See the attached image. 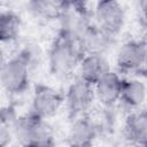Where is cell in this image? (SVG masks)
Wrapping results in <instances>:
<instances>
[{"instance_id": "1", "label": "cell", "mask_w": 147, "mask_h": 147, "mask_svg": "<svg viewBox=\"0 0 147 147\" xmlns=\"http://www.w3.org/2000/svg\"><path fill=\"white\" fill-rule=\"evenodd\" d=\"M83 56L78 40L70 33L61 30L53 41L48 54L52 74L60 77L71 74L79 65Z\"/></svg>"}, {"instance_id": "2", "label": "cell", "mask_w": 147, "mask_h": 147, "mask_svg": "<svg viewBox=\"0 0 147 147\" xmlns=\"http://www.w3.org/2000/svg\"><path fill=\"white\" fill-rule=\"evenodd\" d=\"M13 127L22 147H47L54 145L52 127L32 113L16 119Z\"/></svg>"}, {"instance_id": "3", "label": "cell", "mask_w": 147, "mask_h": 147, "mask_svg": "<svg viewBox=\"0 0 147 147\" xmlns=\"http://www.w3.org/2000/svg\"><path fill=\"white\" fill-rule=\"evenodd\" d=\"M30 55L23 51L6 61L0 72V84L10 94L23 93L29 86Z\"/></svg>"}, {"instance_id": "4", "label": "cell", "mask_w": 147, "mask_h": 147, "mask_svg": "<svg viewBox=\"0 0 147 147\" xmlns=\"http://www.w3.org/2000/svg\"><path fill=\"white\" fill-rule=\"evenodd\" d=\"M94 25L107 36L114 38L121 32L125 21L122 5L115 0L99 1L94 9Z\"/></svg>"}, {"instance_id": "5", "label": "cell", "mask_w": 147, "mask_h": 147, "mask_svg": "<svg viewBox=\"0 0 147 147\" xmlns=\"http://www.w3.org/2000/svg\"><path fill=\"white\" fill-rule=\"evenodd\" d=\"M94 98V86L78 77L70 84L65 95L69 117L76 119L82 116L91 107Z\"/></svg>"}, {"instance_id": "6", "label": "cell", "mask_w": 147, "mask_h": 147, "mask_svg": "<svg viewBox=\"0 0 147 147\" xmlns=\"http://www.w3.org/2000/svg\"><path fill=\"white\" fill-rule=\"evenodd\" d=\"M146 42L141 40H130L124 42L116 57L117 68L124 72L144 71L146 63Z\"/></svg>"}, {"instance_id": "7", "label": "cell", "mask_w": 147, "mask_h": 147, "mask_svg": "<svg viewBox=\"0 0 147 147\" xmlns=\"http://www.w3.org/2000/svg\"><path fill=\"white\" fill-rule=\"evenodd\" d=\"M63 103V95L51 86L36 85L32 96V114L39 118L54 116Z\"/></svg>"}, {"instance_id": "8", "label": "cell", "mask_w": 147, "mask_h": 147, "mask_svg": "<svg viewBox=\"0 0 147 147\" xmlns=\"http://www.w3.org/2000/svg\"><path fill=\"white\" fill-rule=\"evenodd\" d=\"M113 40L114 38L103 33L100 29H98L94 25V23H92L79 36L78 44L84 55H88V54L103 55L105 52L113 44Z\"/></svg>"}, {"instance_id": "9", "label": "cell", "mask_w": 147, "mask_h": 147, "mask_svg": "<svg viewBox=\"0 0 147 147\" xmlns=\"http://www.w3.org/2000/svg\"><path fill=\"white\" fill-rule=\"evenodd\" d=\"M96 134V126L88 117H78L69 130L68 147H92Z\"/></svg>"}, {"instance_id": "10", "label": "cell", "mask_w": 147, "mask_h": 147, "mask_svg": "<svg viewBox=\"0 0 147 147\" xmlns=\"http://www.w3.org/2000/svg\"><path fill=\"white\" fill-rule=\"evenodd\" d=\"M78 70L79 78L94 86L106 74L110 71V67L103 55L88 54L83 56L78 65Z\"/></svg>"}, {"instance_id": "11", "label": "cell", "mask_w": 147, "mask_h": 147, "mask_svg": "<svg viewBox=\"0 0 147 147\" xmlns=\"http://www.w3.org/2000/svg\"><path fill=\"white\" fill-rule=\"evenodd\" d=\"M121 87L122 78L116 72L109 71L94 85V93L102 105L109 107L119 100Z\"/></svg>"}, {"instance_id": "12", "label": "cell", "mask_w": 147, "mask_h": 147, "mask_svg": "<svg viewBox=\"0 0 147 147\" xmlns=\"http://www.w3.org/2000/svg\"><path fill=\"white\" fill-rule=\"evenodd\" d=\"M125 138L140 147H144L147 138V115L146 111H137L130 114L124 123Z\"/></svg>"}, {"instance_id": "13", "label": "cell", "mask_w": 147, "mask_h": 147, "mask_svg": "<svg viewBox=\"0 0 147 147\" xmlns=\"http://www.w3.org/2000/svg\"><path fill=\"white\" fill-rule=\"evenodd\" d=\"M119 99L129 107H140L146 100L145 83L139 79H122Z\"/></svg>"}, {"instance_id": "14", "label": "cell", "mask_w": 147, "mask_h": 147, "mask_svg": "<svg viewBox=\"0 0 147 147\" xmlns=\"http://www.w3.org/2000/svg\"><path fill=\"white\" fill-rule=\"evenodd\" d=\"M69 1H51V0H33L28 2L29 10L38 17L46 20L61 18L67 10Z\"/></svg>"}, {"instance_id": "15", "label": "cell", "mask_w": 147, "mask_h": 147, "mask_svg": "<svg viewBox=\"0 0 147 147\" xmlns=\"http://www.w3.org/2000/svg\"><path fill=\"white\" fill-rule=\"evenodd\" d=\"M21 29V18L14 11L0 13V42L14 40Z\"/></svg>"}, {"instance_id": "16", "label": "cell", "mask_w": 147, "mask_h": 147, "mask_svg": "<svg viewBox=\"0 0 147 147\" xmlns=\"http://www.w3.org/2000/svg\"><path fill=\"white\" fill-rule=\"evenodd\" d=\"M10 139L11 132L9 125L0 119V147H7V145L10 142Z\"/></svg>"}, {"instance_id": "17", "label": "cell", "mask_w": 147, "mask_h": 147, "mask_svg": "<svg viewBox=\"0 0 147 147\" xmlns=\"http://www.w3.org/2000/svg\"><path fill=\"white\" fill-rule=\"evenodd\" d=\"M5 63H6V61H5V55H3V52H2V49H1V47H0V72H1V70H2V68H3V65H5Z\"/></svg>"}, {"instance_id": "18", "label": "cell", "mask_w": 147, "mask_h": 147, "mask_svg": "<svg viewBox=\"0 0 147 147\" xmlns=\"http://www.w3.org/2000/svg\"><path fill=\"white\" fill-rule=\"evenodd\" d=\"M47 147H55V144L54 145H51V146H47Z\"/></svg>"}]
</instances>
